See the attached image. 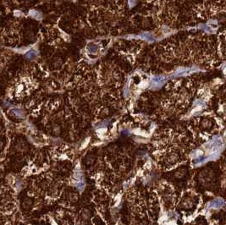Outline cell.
I'll use <instances>...</instances> for the list:
<instances>
[{
  "instance_id": "6",
  "label": "cell",
  "mask_w": 226,
  "mask_h": 225,
  "mask_svg": "<svg viewBox=\"0 0 226 225\" xmlns=\"http://www.w3.org/2000/svg\"><path fill=\"white\" fill-rule=\"evenodd\" d=\"M89 51H90L92 53H93V52H96L97 51V46H94V45H92L89 47Z\"/></svg>"
},
{
  "instance_id": "1",
  "label": "cell",
  "mask_w": 226,
  "mask_h": 225,
  "mask_svg": "<svg viewBox=\"0 0 226 225\" xmlns=\"http://www.w3.org/2000/svg\"><path fill=\"white\" fill-rule=\"evenodd\" d=\"M224 205V201H223L222 199H220V198H218V199L213 200L212 201L209 202L207 207H208V208H214V209H218V208L222 207Z\"/></svg>"
},
{
  "instance_id": "7",
  "label": "cell",
  "mask_w": 226,
  "mask_h": 225,
  "mask_svg": "<svg viewBox=\"0 0 226 225\" xmlns=\"http://www.w3.org/2000/svg\"><path fill=\"white\" fill-rule=\"evenodd\" d=\"M13 112H14L15 113H16V115H17V116H19V117H22V113H21V112L20 111V110L15 109Z\"/></svg>"
},
{
  "instance_id": "8",
  "label": "cell",
  "mask_w": 226,
  "mask_h": 225,
  "mask_svg": "<svg viewBox=\"0 0 226 225\" xmlns=\"http://www.w3.org/2000/svg\"><path fill=\"white\" fill-rule=\"evenodd\" d=\"M77 187H78L80 189H82L84 188V184H83L82 182L78 183V184H77Z\"/></svg>"
},
{
  "instance_id": "5",
  "label": "cell",
  "mask_w": 226,
  "mask_h": 225,
  "mask_svg": "<svg viewBox=\"0 0 226 225\" xmlns=\"http://www.w3.org/2000/svg\"><path fill=\"white\" fill-rule=\"evenodd\" d=\"M30 15H31V17H33V18L36 19V20H39V19H41V17H42L41 14H40L39 12L33 11V10L30 12Z\"/></svg>"
},
{
  "instance_id": "4",
  "label": "cell",
  "mask_w": 226,
  "mask_h": 225,
  "mask_svg": "<svg viewBox=\"0 0 226 225\" xmlns=\"http://www.w3.org/2000/svg\"><path fill=\"white\" fill-rule=\"evenodd\" d=\"M138 37H140V38H142L144 39V40H147V41H153V36H152L151 34L149 33H143L142 35L139 36Z\"/></svg>"
},
{
  "instance_id": "2",
  "label": "cell",
  "mask_w": 226,
  "mask_h": 225,
  "mask_svg": "<svg viewBox=\"0 0 226 225\" xmlns=\"http://www.w3.org/2000/svg\"><path fill=\"white\" fill-rule=\"evenodd\" d=\"M163 78L162 76H155L153 78L152 80V84H153V87H160L163 82Z\"/></svg>"
},
{
  "instance_id": "3",
  "label": "cell",
  "mask_w": 226,
  "mask_h": 225,
  "mask_svg": "<svg viewBox=\"0 0 226 225\" xmlns=\"http://www.w3.org/2000/svg\"><path fill=\"white\" fill-rule=\"evenodd\" d=\"M36 51H34V50L28 51L26 54V58L27 59H33L34 58H36Z\"/></svg>"
}]
</instances>
